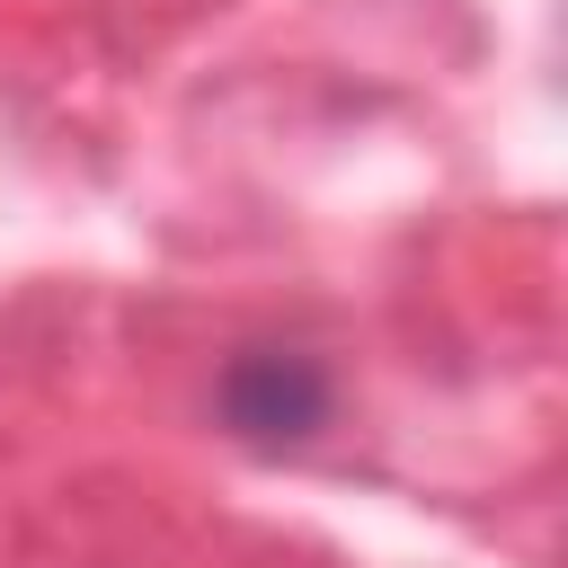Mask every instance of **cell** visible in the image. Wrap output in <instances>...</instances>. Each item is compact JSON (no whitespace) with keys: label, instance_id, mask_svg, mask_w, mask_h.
I'll return each instance as SVG.
<instances>
[{"label":"cell","instance_id":"6da1fadb","mask_svg":"<svg viewBox=\"0 0 568 568\" xmlns=\"http://www.w3.org/2000/svg\"><path fill=\"white\" fill-rule=\"evenodd\" d=\"M222 426L240 444H311L328 426V364L302 355V346H248L222 364V390H213Z\"/></svg>","mask_w":568,"mask_h":568}]
</instances>
